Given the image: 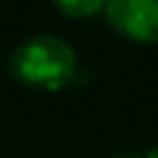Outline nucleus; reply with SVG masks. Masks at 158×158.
<instances>
[{"mask_svg":"<svg viewBox=\"0 0 158 158\" xmlns=\"http://www.w3.org/2000/svg\"><path fill=\"white\" fill-rule=\"evenodd\" d=\"M146 158H158V146H156V148H151V153H148Z\"/></svg>","mask_w":158,"mask_h":158,"instance_id":"5","label":"nucleus"},{"mask_svg":"<svg viewBox=\"0 0 158 158\" xmlns=\"http://www.w3.org/2000/svg\"><path fill=\"white\" fill-rule=\"evenodd\" d=\"M104 12L123 37L158 42V0H106Z\"/></svg>","mask_w":158,"mask_h":158,"instance_id":"2","label":"nucleus"},{"mask_svg":"<svg viewBox=\"0 0 158 158\" xmlns=\"http://www.w3.org/2000/svg\"><path fill=\"white\" fill-rule=\"evenodd\" d=\"M77 54L57 35H35L17 44L10 57V74L37 89H62L74 79Z\"/></svg>","mask_w":158,"mask_h":158,"instance_id":"1","label":"nucleus"},{"mask_svg":"<svg viewBox=\"0 0 158 158\" xmlns=\"http://www.w3.org/2000/svg\"><path fill=\"white\" fill-rule=\"evenodd\" d=\"M114 158H141V156H136V153H118V156H114Z\"/></svg>","mask_w":158,"mask_h":158,"instance_id":"4","label":"nucleus"},{"mask_svg":"<svg viewBox=\"0 0 158 158\" xmlns=\"http://www.w3.org/2000/svg\"><path fill=\"white\" fill-rule=\"evenodd\" d=\"M54 5H57L64 15L86 17V15H94V12L104 10L106 0H54Z\"/></svg>","mask_w":158,"mask_h":158,"instance_id":"3","label":"nucleus"}]
</instances>
